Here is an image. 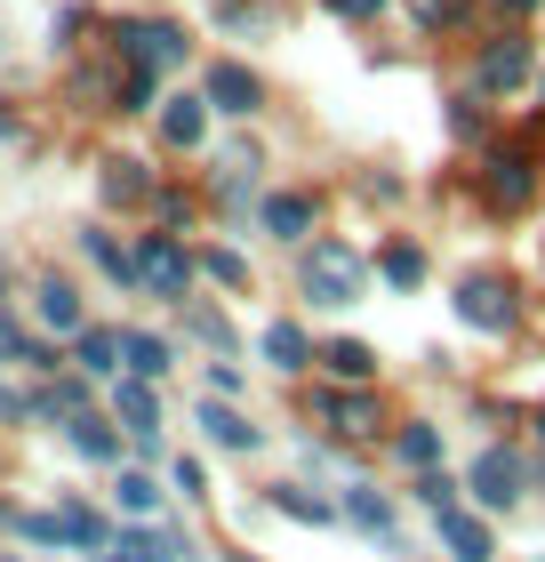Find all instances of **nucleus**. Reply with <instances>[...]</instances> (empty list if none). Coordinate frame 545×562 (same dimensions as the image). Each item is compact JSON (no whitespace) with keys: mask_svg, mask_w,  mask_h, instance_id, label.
<instances>
[{"mask_svg":"<svg viewBox=\"0 0 545 562\" xmlns=\"http://www.w3.org/2000/svg\"><path fill=\"white\" fill-rule=\"evenodd\" d=\"M297 281H305V297H314V305H361L370 266H361V249H345V241H314Z\"/></svg>","mask_w":545,"mask_h":562,"instance_id":"obj_1","label":"nucleus"},{"mask_svg":"<svg viewBox=\"0 0 545 562\" xmlns=\"http://www.w3.org/2000/svg\"><path fill=\"white\" fill-rule=\"evenodd\" d=\"M193 266H201V258H193V249L177 241V234H145V241H137V281H145L152 297H169V305H185Z\"/></svg>","mask_w":545,"mask_h":562,"instance_id":"obj_2","label":"nucleus"},{"mask_svg":"<svg viewBox=\"0 0 545 562\" xmlns=\"http://www.w3.org/2000/svg\"><path fill=\"white\" fill-rule=\"evenodd\" d=\"M513 314H522V305H513V281L506 273H465L457 281V322L465 329L498 338V329H513Z\"/></svg>","mask_w":545,"mask_h":562,"instance_id":"obj_3","label":"nucleus"},{"mask_svg":"<svg viewBox=\"0 0 545 562\" xmlns=\"http://www.w3.org/2000/svg\"><path fill=\"white\" fill-rule=\"evenodd\" d=\"M121 57L137 65V72H169V65H185V33L177 24H161V16H137V24H121Z\"/></svg>","mask_w":545,"mask_h":562,"instance_id":"obj_4","label":"nucleus"},{"mask_svg":"<svg viewBox=\"0 0 545 562\" xmlns=\"http://www.w3.org/2000/svg\"><path fill=\"white\" fill-rule=\"evenodd\" d=\"M522 482H530V467H522L513 450L489 442V450L474 458V474H465V491H474L481 506H513V498H522Z\"/></svg>","mask_w":545,"mask_h":562,"instance_id":"obj_5","label":"nucleus"},{"mask_svg":"<svg viewBox=\"0 0 545 562\" xmlns=\"http://www.w3.org/2000/svg\"><path fill=\"white\" fill-rule=\"evenodd\" d=\"M481 193L498 201V210H522V201L537 193V161H530L522 145H513V153H489V169H481Z\"/></svg>","mask_w":545,"mask_h":562,"instance_id":"obj_6","label":"nucleus"},{"mask_svg":"<svg viewBox=\"0 0 545 562\" xmlns=\"http://www.w3.org/2000/svg\"><path fill=\"white\" fill-rule=\"evenodd\" d=\"M522 81H530V41H513V33L489 41L481 65H474V89L481 97H506V89H522Z\"/></svg>","mask_w":545,"mask_h":562,"instance_id":"obj_7","label":"nucleus"},{"mask_svg":"<svg viewBox=\"0 0 545 562\" xmlns=\"http://www.w3.org/2000/svg\"><path fill=\"white\" fill-rule=\"evenodd\" d=\"M113 418L137 434V442H152V434H161V426H152V418H161V402H152V378H121V386H113Z\"/></svg>","mask_w":545,"mask_h":562,"instance_id":"obj_8","label":"nucleus"},{"mask_svg":"<svg viewBox=\"0 0 545 562\" xmlns=\"http://www.w3.org/2000/svg\"><path fill=\"white\" fill-rule=\"evenodd\" d=\"M201 97H209L217 113H257V72H249V65H217Z\"/></svg>","mask_w":545,"mask_h":562,"instance_id":"obj_9","label":"nucleus"},{"mask_svg":"<svg viewBox=\"0 0 545 562\" xmlns=\"http://www.w3.org/2000/svg\"><path fill=\"white\" fill-rule=\"evenodd\" d=\"M33 305H41V322L57 329V338H81V329H89V322H81V297H72V281H57V273L41 281V297H33Z\"/></svg>","mask_w":545,"mask_h":562,"instance_id":"obj_10","label":"nucleus"},{"mask_svg":"<svg viewBox=\"0 0 545 562\" xmlns=\"http://www.w3.org/2000/svg\"><path fill=\"white\" fill-rule=\"evenodd\" d=\"M57 539H65V547H81V554H105V547H113V530H105V515H89V506H72V498H65V506H57Z\"/></svg>","mask_w":545,"mask_h":562,"instance_id":"obj_11","label":"nucleus"},{"mask_svg":"<svg viewBox=\"0 0 545 562\" xmlns=\"http://www.w3.org/2000/svg\"><path fill=\"white\" fill-rule=\"evenodd\" d=\"M441 539L457 547V562H489V522L465 515V506H441Z\"/></svg>","mask_w":545,"mask_h":562,"instance_id":"obj_12","label":"nucleus"},{"mask_svg":"<svg viewBox=\"0 0 545 562\" xmlns=\"http://www.w3.org/2000/svg\"><path fill=\"white\" fill-rule=\"evenodd\" d=\"M65 442L81 450V458H96V467H105V458H121V434H113V418H96V411L65 418Z\"/></svg>","mask_w":545,"mask_h":562,"instance_id":"obj_13","label":"nucleus"},{"mask_svg":"<svg viewBox=\"0 0 545 562\" xmlns=\"http://www.w3.org/2000/svg\"><path fill=\"white\" fill-rule=\"evenodd\" d=\"M265 234L305 241V234H314V193H273V201H265Z\"/></svg>","mask_w":545,"mask_h":562,"instance_id":"obj_14","label":"nucleus"},{"mask_svg":"<svg viewBox=\"0 0 545 562\" xmlns=\"http://www.w3.org/2000/svg\"><path fill=\"white\" fill-rule=\"evenodd\" d=\"M345 522L370 530V539H394V506H385L370 482H345Z\"/></svg>","mask_w":545,"mask_h":562,"instance_id":"obj_15","label":"nucleus"},{"mask_svg":"<svg viewBox=\"0 0 545 562\" xmlns=\"http://www.w3.org/2000/svg\"><path fill=\"white\" fill-rule=\"evenodd\" d=\"M265 362H273V370H314L321 353H314V338H305L297 322H273V329H265Z\"/></svg>","mask_w":545,"mask_h":562,"instance_id":"obj_16","label":"nucleus"},{"mask_svg":"<svg viewBox=\"0 0 545 562\" xmlns=\"http://www.w3.org/2000/svg\"><path fill=\"white\" fill-rule=\"evenodd\" d=\"M121 554L128 562H185V530H121Z\"/></svg>","mask_w":545,"mask_h":562,"instance_id":"obj_17","label":"nucleus"},{"mask_svg":"<svg viewBox=\"0 0 545 562\" xmlns=\"http://www.w3.org/2000/svg\"><path fill=\"white\" fill-rule=\"evenodd\" d=\"M201 426H209V442H217V450H257V442H265V434H257L241 411H232V402H209V411H201Z\"/></svg>","mask_w":545,"mask_h":562,"instance_id":"obj_18","label":"nucleus"},{"mask_svg":"<svg viewBox=\"0 0 545 562\" xmlns=\"http://www.w3.org/2000/svg\"><path fill=\"white\" fill-rule=\"evenodd\" d=\"M209 97H177V105L161 113V130H169V145H201V137H209Z\"/></svg>","mask_w":545,"mask_h":562,"instance_id":"obj_19","label":"nucleus"},{"mask_svg":"<svg viewBox=\"0 0 545 562\" xmlns=\"http://www.w3.org/2000/svg\"><path fill=\"white\" fill-rule=\"evenodd\" d=\"M72 362L89 378H113L121 370V329H81V338H72Z\"/></svg>","mask_w":545,"mask_h":562,"instance_id":"obj_20","label":"nucleus"},{"mask_svg":"<svg viewBox=\"0 0 545 562\" xmlns=\"http://www.w3.org/2000/svg\"><path fill=\"white\" fill-rule=\"evenodd\" d=\"M377 273L394 281V290H418V281H425V249L418 241H385L377 249Z\"/></svg>","mask_w":545,"mask_h":562,"instance_id":"obj_21","label":"nucleus"},{"mask_svg":"<svg viewBox=\"0 0 545 562\" xmlns=\"http://www.w3.org/2000/svg\"><path fill=\"white\" fill-rule=\"evenodd\" d=\"M321 362H329V378H353V386H370V378H377V353L361 346V338H337V346H321Z\"/></svg>","mask_w":545,"mask_h":562,"instance_id":"obj_22","label":"nucleus"},{"mask_svg":"<svg viewBox=\"0 0 545 562\" xmlns=\"http://www.w3.org/2000/svg\"><path fill=\"white\" fill-rule=\"evenodd\" d=\"M321 411L337 418V434H377V394H321Z\"/></svg>","mask_w":545,"mask_h":562,"instance_id":"obj_23","label":"nucleus"},{"mask_svg":"<svg viewBox=\"0 0 545 562\" xmlns=\"http://www.w3.org/2000/svg\"><path fill=\"white\" fill-rule=\"evenodd\" d=\"M121 353H128V378H161L169 370V346L152 329H121Z\"/></svg>","mask_w":545,"mask_h":562,"instance_id":"obj_24","label":"nucleus"},{"mask_svg":"<svg viewBox=\"0 0 545 562\" xmlns=\"http://www.w3.org/2000/svg\"><path fill=\"white\" fill-rule=\"evenodd\" d=\"M145 193H152L145 161H105V201H145Z\"/></svg>","mask_w":545,"mask_h":562,"instance_id":"obj_25","label":"nucleus"},{"mask_svg":"<svg viewBox=\"0 0 545 562\" xmlns=\"http://www.w3.org/2000/svg\"><path fill=\"white\" fill-rule=\"evenodd\" d=\"M401 458H409V467L425 474L433 458H441V426H425V418H418V426H401Z\"/></svg>","mask_w":545,"mask_h":562,"instance_id":"obj_26","label":"nucleus"},{"mask_svg":"<svg viewBox=\"0 0 545 562\" xmlns=\"http://www.w3.org/2000/svg\"><path fill=\"white\" fill-rule=\"evenodd\" d=\"M185 329H193V338H209L217 353H232V329H225L217 305H185Z\"/></svg>","mask_w":545,"mask_h":562,"instance_id":"obj_27","label":"nucleus"},{"mask_svg":"<svg viewBox=\"0 0 545 562\" xmlns=\"http://www.w3.org/2000/svg\"><path fill=\"white\" fill-rule=\"evenodd\" d=\"M209 281H225V290H249V266H241V249H209Z\"/></svg>","mask_w":545,"mask_h":562,"instance_id":"obj_28","label":"nucleus"},{"mask_svg":"<svg viewBox=\"0 0 545 562\" xmlns=\"http://www.w3.org/2000/svg\"><path fill=\"white\" fill-rule=\"evenodd\" d=\"M121 506L128 515H161V491H152L145 474H121Z\"/></svg>","mask_w":545,"mask_h":562,"instance_id":"obj_29","label":"nucleus"},{"mask_svg":"<svg viewBox=\"0 0 545 562\" xmlns=\"http://www.w3.org/2000/svg\"><path fill=\"white\" fill-rule=\"evenodd\" d=\"M273 506H281L289 522H329V506H321V498H305V491H273Z\"/></svg>","mask_w":545,"mask_h":562,"instance_id":"obj_30","label":"nucleus"},{"mask_svg":"<svg viewBox=\"0 0 545 562\" xmlns=\"http://www.w3.org/2000/svg\"><path fill=\"white\" fill-rule=\"evenodd\" d=\"M0 362H41V346L24 338V329H16L9 314H0Z\"/></svg>","mask_w":545,"mask_h":562,"instance_id":"obj_31","label":"nucleus"},{"mask_svg":"<svg viewBox=\"0 0 545 562\" xmlns=\"http://www.w3.org/2000/svg\"><path fill=\"white\" fill-rule=\"evenodd\" d=\"M418 498H425L433 515H441V506H457V482L441 474V467H425V474H418Z\"/></svg>","mask_w":545,"mask_h":562,"instance_id":"obj_32","label":"nucleus"},{"mask_svg":"<svg viewBox=\"0 0 545 562\" xmlns=\"http://www.w3.org/2000/svg\"><path fill=\"white\" fill-rule=\"evenodd\" d=\"M169 482H177V491H185V498H201V491H209V482H201V467H193V458H177V467H169Z\"/></svg>","mask_w":545,"mask_h":562,"instance_id":"obj_33","label":"nucleus"},{"mask_svg":"<svg viewBox=\"0 0 545 562\" xmlns=\"http://www.w3.org/2000/svg\"><path fill=\"white\" fill-rule=\"evenodd\" d=\"M209 394H217V402H232V394H241V370L217 362V370H209Z\"/></svg>","mask_w":545,"mask_h":562,"instance_id":"obj_34","label":"nucleus"},{"mask_svg":"<svg viewBox=\"0 0 545 562\" xmlns=\"http://www.w3.org/2000/svg\"><path fill=\"white\" fill-rule=\"evenodd\" d=\"M329 9H337V16H377L385 0H329Z\"/></svg>","mask_w":545,"mask_h":562,"instance_id":"obj_35","label":"nucleus"},{"mask_svg":"<svg viewBox=\"0 0 545 562\" xmlns=\"http://www.w3.org/2000/svg\"><path fill=\"white\" fill-rule=\"evenodd\" d=\"M498 9H513V16H522V9H537V0H498Z\"/></svg>","mask_w":545,"mask_h":562,"instance_id":"obj_36","label":"nucleus"},{"mask_svg":"<svg viewBox=\"0 0 545 562\" xmlns=\"http://www.w3.org/2000/svg\"><path fill=\"white\" fill-rule=\"evenodd\" d=\"M537 442H545V402H537Z\"/></svg>","mask_w":545,"mask_h":562,"instance_id":"obj_37","label":"nucleus"},{"mask_svg":"<svg viewBox=\"0 0 545 562\" xmlns=\"http://www.w3.org/2000/svg\"><path fill=\"white\" fill-rule=\"evenodd\" d=\"M0 130H9V113H0Z\"/></svg>","mask_w":545,"mask_h":562,"instance_id":"obj_38","label":"nucleus"},{"mask_svg":"<svg viewBox=\"0 0 545 562\" xmlns=\"http://www.w3.org/2000/svg\"><path fill=\"white\" fill-rule=\"evenodd\" d=\"M0 522H9V506H0Z\"/></svg>","mask_w":545,"mask_h":562,"instance_id":"obj_39","label":"nucleus"},{"mask_svg":"<svg viewBox=\"0 0 545 562\" xmlns=\"http://www.w3.org/2000/svg\"><path fill=\"white\" fill-rule=\"evenodd\" d=\"M0 562H16V554H0Z\"/></svg>","mask_w":545,"mask_h":562,"instance_id":"obj_40","label":"nucleus"},{"mask_svg":"<svg viewBox=\"0 0 545 562\" xmlns=\"http://www.w3.org/2000/svg\"><path fill=\"white\" fill-rule=\"evenodd\" d=\"M105 562H121V554H105Z\"/></svg>","mask_w":545,"mask_h":562,"instance_id":"obj_41","label":"nucleus"},{"mask_svg":"<svg viewBox=\"0 0 545 562\" xmlns=\"http://www.w3.org/2000/svg\"><path fill=\"white\" fill-rule=\"evenodd\" d=\"M537 97H545V81H537Z\"/></svg>","mask_w":545,"mask_h":562,"instance_id":"obj_42","label":"nucleus"},{"mask_svg":"<svg viewBox=\"0 0 545 562\" xmlns=\"http://www.w3.org/2000/svg\"><path fill=\"white\" fill-rule=\"evenodd\" d=\"M241 562H249V554H241Z\"/></svg>","mask_w":545,"mask_h":562,"instance_id":"obj_43","label":"nucleus"}]
</instances>
